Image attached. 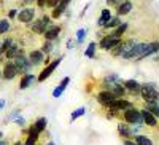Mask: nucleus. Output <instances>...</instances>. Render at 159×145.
<instances>
[{
  "label": "nucleus",
  "instance_id": "1",
  "mask_svg": "<svg viewBox=\"0 0 159 145\" xmlns=\"http://www.w3.org/2000/svg\"><path fill=\"white\" fill-rule=\"evenodd\" d=\"M140 96L143 97V101L150 104V102H157L159 101V91L156 89V86L153 83H145L142 85V93Z\"/></svg>",
  "mask_w": 159,
  "mask_h": 145
},
{
  "label": "nucleus",
  "instance_id": "2",
  "mask_svg": "<svg viewBox=\"0 0 159 145\" xmlns=\"http://www.w3.org/2000/svg\"><path fill=\"white\" fill-rule=\"evenodd\" d=\"M123 118H124V121H126L127 124H137V126H140V124L143 123L142 112H140V110H137V109H134V107L124 110Z\"/></svg>",
  "mask_w": 159,
  "mask_h": 145
},
{
  "label": "nucleus",
  "instance_id": "3",
  "mask_svg": "<svg viewBox=\"0 0 159 145\" xmlns=\"http://www.w3.org/2000/svg\"><path fill=\"white\" fill-rule=\"evenodd\" d=\"M121 43V38H118V37H113L111 34L110 35H107V37H103L102 40H100V43H99V46L102 48V49H107V51H111L116 45H119Z\"/></svg>",
  "mask_w": 159,
  "mask_h": 145
},
{
  "label": "nucleus",
  "instance_id": "4",
  "mask_svg": "<svg viewBox=\"0 0 159 145\" xmlns=\"http://www.w3.org/2000/svg\"><path fill=\"white\" fill-rule=\"evenodd\" d=\"M115 94L111 93V91H100V93L97 94V101H99V104H102V105H105V107H110V105L115 102Z\"/></svg>",
  "mask_w": 159,
  "mask_h": 145
},
{
  "label": "nucleus",
  "instance_id": "5",
  "mask_svg": "<svg viewBox=\"0 0 159 145\" xmlns=\"http://www.w3.org/2000/svg\"><path fill=\"white\" fill-rule=\"evenodd\" d=\"M61 61H62V58H59V59H56V61H52L51 64H48L46 67H45V69L42 70V73L38 75V82H45L46 78H48V77H49V75H51L52 72H54V69H56L57 65L61 64Z\"/></svg>",
  "mask_w": 159,
  "mask_h": 145
},
{
  "label": "nucleus",
  "instance_id": "6",
  "mask_svg": "<svg viewBox=\"0 0 159 145\" xmlns=\"http://www.w3.org/2000/svg\"><path fill=\"white\" fill-rule=\"evenodd\" d=\"M15 64H16V67H18V72L19 73H25L29 69H30V61L25 58V56H22V53L18 56V58H15Z\"/></svg>",
  "mask_w": 159,
  "mask_h": 145
},
{
  "label": "nucleus",
  "instance_id": "7",
  "mask_svg": "<svg viewBox=\"0 0 159 145\" xmlns=\"http://www.w3.org/2000/svg\"><path fill=\"white\" fill-rule=\"evenodd\" d=\"M18 73H19L18 72V67H16V64L13 62V61H10V62L5 64V69H3V78H5V80H13V78H15Z\"/></svg>",
  "mask_w": 159,
  "mask_h": 145
},
{
  "label": "nucleus",
  "instance_id": "8",
  "mask_svg": "<svg viewBox=\"0 0 159 145\" xmlns=\"http://www.w3.org/2000/svg\"><path fill=\"white\" fill-rule=\"evenodd\" d=\"M108 109H111V110H127V109H132V102H129V101H126V99H115V102L110 105Z\"/></svg>",
  "mask_w": 159,
  "mask_h": 145
},
{
  "label": "nucleus",
  "instance_id": "9",
  "mask_svg": "<svg viewBox=\"0 0 159 145\" xmlns=\"http://www.w3.org/2000/svg\"><path fill=\"white\" fill-rule=\"evenodd\" d=\"M123 86L126 88V91H129L130 94H135L137 96V94L142 93V85L139 82H135V80H126Z\"/></svg>",
  "mask_w": 159,
  "mask_h": 145
},
{
  "label": "nucleus",
  "instance_id": "10",
  "mask_svg": "<svg viewBox=\"0 0 159 145\" xmlns=\"http://www.w3.org/2000/svg\"><path fill=\"white\" fill-rule=\"evenodd\" d=\"M34 18H35V11H34V8H24L22 11L18 13V19H19L21 22H32Z\"/></svg>",
  "mask_w": 159,
  "mask_h": 145
},
{
  "label": "nucleus",
  "instance_id": "11",
  "mask_svg": "<svg viewBox=\"0 0 159 145\" xmlns=\"http://www.w3.org/2000/svg\"><path fill=\"white\" fill-rule=\"evenodd\" d=\"M118 133H119V136H121L123 139H132L134 137V129H132L129 124H126V123H119L118 124Z\"/></svg>",
  "mask_w": 159,
  "mask_h": 145
},
{
  "label": "nucleus",
  "instance_id": "12",
  "mask_svg": "<svg viewBox=\"0 0 159 145\" xmlns=\"http://www.w3.org/2000/svg\"><path fill=\"white\" fill-rule=\"evenodd\" d=\"M43 59H45V56H43V51H42V49H34V51H30V54H29V61H30V64H32V65H38V64H42V62H43Z\"/></svg>",
  "mask_w": 159,
  "mask_h": 145
},
{
  "label": "nucleus",
  "instance_id": "13",
  "mask_svg": "<svg viewBox=\"0 0 159 145\" xmlns=\"http://www.w3.org/2000/svg\"><path fill=\"white\" fill-rule=\"evenodd\" d=\"M142 112V116H143V123L147 124V126H151V128H156L157 126V120H156V116L153 113H150L148 110H140Z\"/></svg>",
  "mask_w": 159,
  "mask_h": 145
},
{
  "label": "nucleus",
  "instance_id": "14",
  "mask_svg": "<svg viewBox=\"0 0 159 145\" xmlns=\"http://www.w3.org/2000/svg\"><path fill=\"white\" fill-rule=\"evenodd\" d=\"M157 51H159V42H150V43H147V48H145V53H143L142 59L143 58H148L151 54H156Z\"/></svg>",
  "mask_w": 159,
  "mask_h": 145
},
{
  "label": "nucleus",
  "instance_id": "15",
  "mask_svg": "<svg viewBox=\"0 0 159 145\" xmlns=\"http://www.w3.org/2000/svg\"><path fill=\"white\" fill-rule=\"evenodd\" d=\"M118 16H124V15H127V13H130V10H132V2H129V0H124V2H121L118 5Z\"/></svg>",
  "mask_w": 159,
  "mask_h": 145
},
{
  "label": "nucleus",
  "instance_id": "16",
  "mask_svg": "<svg viewBox=\"0 0 159 145\" xmlns=\"http://www.w3.org/2000/svg\"><path fill=\"white\" fill-rule=\"evenodd\" d=\"M48 29V24L43 22V19H38V21H34L32 22V30L35 34H45Z\"/></svg>",
  "mask_w": 159,
  "mask_h": 145
},
{
  "label": "nucleus",
  "instance_id": "17",
  "mask_svg": "<svg viewBox=\"0 0 159 145\" xmlns=\"http://www.w3.org/2000/svg\"><path fill=\"white\" fill-rule=\"evenodd\" d=\"M108 91H111V93L115 94V97H116V99H121V97H123V96L127 93V91H126V88H124L123 85H119V83L113 85V86H111Z\"/></svg>",
  "mask_w": 159,
  "mask_h": 145
},
{
  "label": "nucleus",
  "instance_id": "18",
  "mask_svg": "<svg viewBox=\"0 0 159 145\" xmlns=\"http://www.w3.org/2000/svg\"><path fill=\"white\" fill-rule=\"evenodd\" d=\"M59 34H61V27H49V29H46V32H45V38L46 40H49V42H52L54 38H57L59 37Z\"/></svg>",
  "mask_w": 159,
  "mask_h": 145
},
{
  "label": "nucleus",
  "instance_id": "19",
  "mask_svg": "<svg viewBox=\"0 0 159 145\" xmlns=\"http://www.w3.org/2000/svg\"><path fill=\"white\" fill-rule=\"evenodd\" d=\"M69 83H70V77H65L64 80L61 82V85H59L54 91H52V96H54V97H59V96L64 93V89L67 88V85H69Z\"/></svg>",
  "mask_w": 159,
  "mask_h": 145
},
{
  "label": "nucleus",
  "instance_id": "20",
  "mask_svg": "<svg viewBox=\"0 0 159 145\" xmlns=\"http://www.w3.org/2000/svg\"><path fill=\"white\" fill-rule=\"evenodd\" d=\"M110 19H111V13H110V10H108V8L102 10L100 18H99V26H100V27H105V24H107Z\"/></svg>",
  "mask_w": 159,
  "mask_h": 145
},
{
  "label": "nucleus",
  "instance_id": "21",
  "mask_svg": "<svg viewBox=\"0 0 159 145\" xmlns=\"http://www.w3.org/2000/svg\"><path fill=\"white\" fill-rule=\"evenodd\" d=\"M145 110H148V112H150V113H153L156 118H159V104H157V102L145 104Z\"/></svg>",
  "mask_w": 159,
  "mask_h": 145
},
{
  "label": "nucleus",
  "instance_id": "22",
  "mask_svg": "<svg viewBox=\"0 0 159 145\" xmlns=\"http://www.w3.org/2000/svg\"><path fill=\"white\" fill-rule=\"evenodd\" d=\"M35 80V77L34 75H30V73H25L24 77H22V80H21V83H19V89H25L32 82Z\"/></svg>",
  "mask_w": 159,
  "mask_h": 145
},
{
  "label": "nucleus",
  "instance_id": "23",
  "mask_svg": "<svg viewBox=\"0 0 159 145\" xmlns=\"http://www.w3.org/2000/svg\"><path fill=\"white\" fill-rule=\"evenodd\" d=\"M134 140L137 145H153L151 139L147 137V136H134Z\"/></svg>",
  "mask_w": 159,
  "mask_h": 145
},
{
  "label": "nucleus",
  "instance_id": "24",
  "mask_svg": "<svg viewBox=\"0 0 159 145\" xmlns=\"http://www.w3.org/2000/svg\"><path fill=\"white\" fill-rule=\"evenodd\" d=\"M21 54V51H19V48L16 46V45H13L10 49H7V58L8 59H15V58H18Z\"/></svg>",
  "mask_w": 159,
  "mask_h": 145
},
{
  "label": "nucleus",
  "instance_id": "25",
  "mask_svg": "<svg viewBox=\"0 0 159 145\" xmlns=\"http://www.w3.org/2000/svg\"><path fill=\"white\" fill-rule=\"evenodd\" d=\"M126 30H127V24H126V22H123V24H119L118 27L115 29V32H113L111 35H113V37H118V38H121V35H123Z\"/></svg>",
  "mask_w": 159,
  "mask_h": 145
},
{
  "label": "nucleus",
  "instance_id": "26",
  "mask_svg": "<svg viewBox=\"0 0 159 145\" xmlns=\"http://www.w3.org/2000/svg\"><path fill=\"white\" fill-rule=\"evenodd\" d=\"M46 124H48V121H46V118H38V120L35 121V129L38 131V133H42V131H45V128H46Z\"/></svg>",
  "mask_w": 159,
  "mask_h": 145
},
{
  "label": "nucleus",
  "instance_id": "27",
  "mask_svg": "<svg viewBox=\"0 0 159 145\" xmlns=\"http://www.w3.org/2000/svg\"><path fill=\"white\" fill-rule=\"evenodd\" d=\"M65 8H67V5H65V3H61L59 2V5L54 8V10H52V18H59L61 15H62V13L65 11Z\"/></svg>",
  "mask_w": 159,
  "mask_h": 145
},
{
  "label": "nucleus",
  "instance_id": "28",
  "mask_svg": "<svg viewBox=\"0 0 159 145\" xmlns=\"http://www.w3.org/2000/svg\"><path fill=\"white\" fill-rule=\"evenodd\" d=\"M96 48H97V45H96V42H92V43H89V46L86 48V51H84V54L88 56V58H94L96 56Z\"/></svg>",
  "mask_w": 159,
  "mask_h": 145
},
{
  "label": "nucleus",
  "instance_id": "29",
  "mask_svg": "<svg viewBox=\"0 0 159 145\" xmlns=\"http://www.w3.org/2000/svg\"><path fill=\"white\" fill-rule=\"evenodd\" d=\"M86 113V110H84V107H80V109H76L75 112H72V115H70V121H75L76 118H80V116H83Z\"/></svg>",
  "mask_w": 159,
  "mask_h": 145
},
{
  "label": "nucleus",
  "instance_id": "30",
  "mask_svg": "<svg viewBox=\"0 0 159 145\" xmlns=\"http://www.w3.org/2000/svg\"><path fill=\"white\" fill-rule=\"evenodd\" d=\"M119 24H121V19H119L118 16H116V18H111L107 24H105V29H113V27H118Z\"/></svg>",
  "mask_w": 159,
  "mask_h": 145
},
{
  "label": "nucleus",
  "instance_id": "31",
  "mask_svg": "<svg viewBox=\"0 0 159 145\" xmlns=\"http://www.w3.org/2000/svg\"><path fill=\"white\" fill-rule=\"evenodd\" d=\"M13 45H15V43H13L11 38H5V42L2 43V49H0V54H3V53H7V49H10Z\"/></svg>",
  "mask_w": 159,
  "mask_h": 145
},
{
  "label": "nucleus",
  "instance_id": "32",
  "mask_svg": "<svg viewBox=\"0 0 159 145\" xmlns=\"http://www.w3.org/2000/svg\"><path fill=\"white\" fill-rule=\"evenodd\" d=\"M8 29H10V22L7 19H2L0 21V34H5Z\"/></svg>",
  "mask_w": 159,
  "mask_h": 145
},
{
  "label": "nucleus",
  "instance_id": "33",
  "mask_svg": "<svg viewBox=\"0 0 159 145\" xmlns=\"http://www.w3.org/2000/svg\"><path fill=\"white\" fill-rule=\"evenodd\" d=\"M84 37H86V30H84V29H80V30L76 32V42L81 43V42L84 40Z\"/></svg>",
  "mask_w": 159,
  "mask_h": 145
},
{
  "label": "nucleus",
  "instance_id": "34",
  "mask_svg": "<svg viewBox=\"0 0 159 145\" xmlns=\"http://www.w3.org/2000/svg\"><path fill=\"white\" fill-rule=\"evenodd\" d=\"M51 49H52V45H51V42H49V40H46V43H43L42 51H43V53H49Z\"/></svg>",
  "mask_w": 159,
  "mask_h": 145
},
{
  "label": "nucleus",
  "instance_id": "35",
  "mask_svg": "<svg viewBox=\"0 0 159 145\" xmlns=\"http://www.w3.org/2000/svg\"><path fill=\"white\" fill-rule=\"evenodd\" d=\"M48 3H49V0H37V5L38 7H48Z\"/></svg>",
  "mask_w": 159,
  "mask_h": 145
},
{
  "label": "nucleus",
  "instance_id": "36",
  "mask_svg": "<svg viewBox=\"0 0 159 145\" xmlns=\"http://www.w3.org/2000/svg\"><path fill=\"white\" fill-rule=\"evenodd\" d=\"M124 145H137V143H135V140H130V139H126V140H124Z\"/></svg>",
  "mask_w": 159,
  "mask_h": 145
},
{
  "label": "nucleus",
  "instance_id": "37",
  "mask_svg": "<svg viewBox=\"0 0 159 145\" xmlns=\"http://www.w3.org/2000/svg\"><path fill=\"white\" fill-rule=\"evenodd\" d=\"M119 2H121V0H107V3H108V5H118Z\"/></svg>",
  "mask_w": 159,
  "mask_h": 145
},
{
  "label": "nucleus",
  "instance_id": "38",
  "mask_svg": "<svg viewBox=\"0 0 159 145\" xmlns=\"http://www.w3.org/2000/svg\"><path fill=\"white\" fill-rule=\"evenodd\" d=\"M15 16H18V11L16 10H11L10 11V18H15Z\"/></svg>",
  "mask_w": 159,
  "mask_h": 145
},
{
  "label": "nucleus",
  "instance_id": "39",
  "mask_svg": "<svg viewBox=\"0 0 159 145\" xmlns=\"http://www.w3.org/2000/svg\"><path fill=\"white\" fill-rule=\"evenodd\" d=\"M59 2H61V3H65V5H67V3L70 2V0H59Z\"/></svg>",
  "mask_w": 159,
  "mask_h": 145
},
{
  "label": "nucleus",
  "instance_id": "40",
  "mask_svg": "<svg viewBox=\"0 0 159 145\" xmlns=\"http://www.w3.org/2000/svg\"><path fill=\"white\" fill-rule=\"evenodd\" d=\"M3 105H5V101H0V109H2Z\"/></svg>",
  "mask_w": 159,
  "mask_h": 145
},
{
  "label": "nucleus",
  "instance_id": "41",
  "mask_svg": "<svg viewBox=\"0 0 159 145\" xmlns=\"http://www.w3.org/2000/svg\"><path fill=\"white\" fill-rule=\"evenodd\" d=\"M0 145H8V143H7L5 140H0Z\"/></svg>",
  "mask_w": 159,
  "mask_h": 145
},
{
  "label": "nucleus",
  "instance_id": "42",
  "mask_svg": "<svg viewBox=\"0 0 159 145\" xmlns=\"http://www.w3.org/2000/svg\"><path fill=\"white\" fill-rule=\"evenodd\" d=\"M46 145H54V143H52V142H49V143H46Z\"/></svg>",
  "mask_w": 159,
  "mask_h": 145
},
{
  "label": "nucleus",
  "instance_id": "43",
  "mask_svg": "<svg viewBox=\"0 0 159 145\" xmlns=\"http://www.w3.org/2000/svg\"><path fill=\"white\" fill-rule=\"evenodd\" d=\"M15 145H22V143H19V142H16V143H15Z\"/></svg>",
  "mask_w": 159,
  "mask_h": 145
},
{
  "label": "nucleus",
  "instance_id": "44",
  "mask_svg": "<svg viewBox=\"0 0 159 145\" xmlns=\"http://www.w3.org/2000/svg\"><path fill=\"white\" fill-rule=\"evenodd\" d=\"M2 137H3V134H2V133H0V139H2Z\"/></svg>",
  "mask_w": 159,
  "mask_h": 145
},
{
  "label": "nucleus",
  "instance_id": "45",
  "mask_svg": "<svg viewBox=\"0 0 159 145\" xmlns=\"http://www.w3.org/2000/svg\"><path fill=\"white\" fill-rule=\"evenodd\" d=\"M0 49H2V46H0Z\"/></svg>",
  "mask_w": 159,
  "mask_h": 145
}]
</instances>
